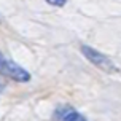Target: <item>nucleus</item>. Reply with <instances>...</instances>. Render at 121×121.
Masks as SVG:
<instances>
[{
	"instance_id": "f257e3e1",
	"label": "nucleus",
	"mask_w": 121,
	"mask_h": 121,
	"mask_svg": "<svg viewBox=\"0 0 121 121\" xmlns=\"http://www.w3.org/2000/svg\"><path fill=\"white\" fill-rule=\"evenodd\" d=\"M81 53L85 54V57L89 60L92 65L99 67V69L104 70V72H107V73L118 72V69H116V65L112 62V59L107 57L105 54H102L100 51L91 48V46H88V45H83V46H81Z\"/></svg>"
},
{
	"instance_id": "f03ea898",
	"label": "nucleus",
	"mask_w": 121,
	"mask_h": 121,
	"mask_svg": "<svg viewBox=\"0 0 121 121\" xmlns=\"http://www.w3.org/2000/svg\"><path fill=\"white\" fill-rule=\"evenodd\" d=\"M0 73L14 80V81H19V83H26V81L30 80V73L26 69H22L13 60L6 59L2 53H0Z\"/></svg>"
},
{
	"instance_id": "7ed1b4c3",
	"label": "nucleus",
	"mask_w": 121,
	"mask_h": 121,
	"mask_svg": "<svg viewBox=\"0 0 121 121\" xmlns=\"http://www.w3.org/2000/svg\"><path fill=\"white\" fill-rule=\"evenodd\" d=\"M62 121H86V118L81 115V113H78V112L70 110V112L64 116V120H62Z\"/></svg>"
},
{
	"instance_id": "20e7f679",
	"label": "nucleus",
	"mask_w": 121,
	"mask_h": 121,
	"mask_svg": "<svg viewBox=\"0 0 121 121\" xmlns=\"http://www.w3.org/2000/svg\"><path fill=\"white\" fill-rule=\"evenodd\" d=\"M49 5H54V6H62L65 5V0H46Z\"/></svg>"
}]
</instances>
